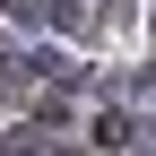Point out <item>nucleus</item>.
I'll list each match as a JSON object with an SVG mask.
<instances>
[{
    "instance_id": "f257e3e1",
    "label": "nucleus",
    "mask_w": 156,
    "mask_h": 156,
    "mask_svg": "<svg viewBox=\"0 0 156 156\" xmlns=\"http://www.w3.org/2000/svg\"><path fill=\"white\" fill-rule=\"evenodd\" d=\"M139 95H147V104H156V69H147V78H139Z\"/></svg>"
}]
</instances>
